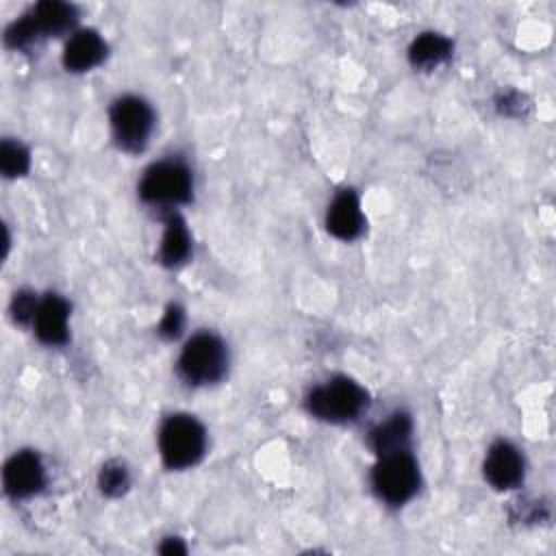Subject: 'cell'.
Returning <instances> with one entry per match:
<instances>
[{
	"label": "cell",
	"instance_id": "obj_1",
	"mask_svg": "<svg viewBox=\"0 0 556 556\" xmlns=\"http://www.w3.org/2000/svg\"><path fill=\"white\" fill-rule=\"evenodd\" d=\"M78 13L72 4L59 0H46L35 4L26 15L15 20L7 33V46L15 50H24L46 37H59L63 33L74 30Z\"/></svg>",
	"mask_w": 556,
	"mask_h": 556
},
{
	"label": "cell",
	"instance_id": "obj_2",
	"mask_svg": "<svg viewBox=\"0 0 556 556\" xmlns=\"http://www.w3.org/2000/svg\"><path fill=\"white\" fill-rule=\"evenodd\" d=\"M367 404V391L348 376H334L313 387L306 395L308 413L330 424H348L358 419Z\"/></svg>",
	"mask_w": 556,
	"mask_h": 556
},
{
	"label": "cell",
	"instance_id": "obj_3",
	"mask_svg": "<svg viewBox=\"0 0 556 556\" xmlns=\"http://www.w3.org/2000/svg\"><path fill=\"white\" fill-rule=\"evenodd\" d=\"M159 452L169 469L193 467L206 452L204 426L193 415H169L159 428Z\"/></svg>",
	"mask_w": 556,
	"mask_h": 556
},
{
	"label": "cell",
	"instance_id": "obj_4",
	"mask_svg": "<svg viewBox=\"0 0 556 556\" xmlns=\"http://www.w3.org/2000/svg\"><path fill=\"white\" fill-rule=\"evenodd\" d=\"M193 176L191 169L176 159L152 163L139 182V195L146 204L161 211H174V206L191 200Z\"/></svg>",
	"mask_w": 556,
	"mask_h": 556
},
{
	"label": "cell",
	"instance_id": "obj_5",
	"mask_svg": "<svg viewBox=\"0 0 556 556\" xmlns=\"http://www.w3.org/2000/svg\"><path fill=\"white\" fill-rule=\"evenodd\" d=\"M228 348L213 332L193 334L180 350L178 374L193 387L215 384L226 376Z\"/></svg>",
	"mask_w": 556,
	"mask_h": 556
},
{
	"label": "cell",
	"instance_id": "obj_6",
	"mask_svg": "<svg viewBox=\"0 0 556 556\" xmlns=\"http://www.w3.org/2000/svg\"><path fill=\"white\" fill-rule=\"evenodd\" d=\"M371 486L376 495L391 504H406L419 489V465L408 450L380 454L371 471Z\"/></svg>",
	"mask_w": 556,
	"mask_h": 556
},
{
	"label": "cell",
	"instance_id": "obj_7",
	"mask_svg": "<svg viewBox=\"0 0 556 556\" xmlns=\"http://www.w3.org/2000/svg\"><path fill=\"white\" fill-rule=\"evenodd\" d=\"M111 132L124 152H141L154 130V111L139 96H122L109 111Z\"/></svg>",
	"mask_w": 556,
	"mask_h": 556
},
{
	"label": "cell",
	"instance_id": "obj_8",
	"mask_svg": "<svg viewBox=\"0 0 556 556\" xmlns=\"http://www.w3.org/2000/svg\"><path fill=\"white\" fill-rule=\"evenodd\" d=\"M2 484L7 495L13 500L33 497L46 484V469L41 458L30 450L13 454L2 469Z\"/></svg>",
	"mask_w": 556,
	"mask_h": 556
},
{
	"label": "cell",
	"instance_id": "obj_9",
	"mask_svg": "<svg viewBox=\"0 0 556 556\" xmlns=\"http://www.w3.org/2000/svg\"><path fill=\"white\" fill-rule=\"evenodd\" d=\"M482 471L493 489L508 491L521 484L526 463L521 452L510 441H495L484 456Z\"/></svg>",
	"mask_w": 556,
	"mask_h": 556
},
{
	"label": "cell",
	"instance_id": "obj_10",
	"mask_svg": "<svg viewBox=\"0 0 556 556\" xmlns=\"http://www.w3.org/2000/svg\"><path fill=\"white\" fill-rule=\"evenodd\" d=\"M326 228L341 241H352L365 230L361 200L352 189H341L326 211Z\"/></svg>",
	"mask_w": 556,
	"mask_h": 556
},
{
	"label": "cell",
	"instance_id": "obj_11",
	"mask_svg": "<svg viewBox=\"0 0 556 556\" xmlns=\"http://www.w3.org/2000/svg\"><path fill=\"white\" fill-rule=\"evenodd\" d=\"M70 324V304L56 293H48L39 300V306L33 317V328L39 341L48 345H63L67 341Z\"/></svg>",
	"mask_w": 556,
	"mask_h": 556
},
{
	"label": "cell",
	"instance_id": "obj_12",
	"mask_svg": "<svg viewBox=\"0 0 556 556\" xmlns=\"http://www.w3.org/2000/svg\"><path fill=\"white\" fill-rule=\"evenodd\" d=\"M106 56V43L100 33L83 28L72 33L63 48V65L67 72H89Z\"/></svg>",
	"mask_w": 556,
	"mask_h": 556
},
{
	"label": "cell",
	"instance_id": "obj_13",
	"mask_svg": "<svg viewBox=\"0 0 556 556\" xmlns=\"http://www.w3.org/2000/svg\"><path fill=\"white\" fill-rule=\"evenodd\" d=\"M410 434H413L410 417L406 413L397 410V413L389 415L384 421H380L369 432V445L376 452V456L397 452V450H408Z\"/></svg>",
	"mask_w": 556,
	"mask_h": 556
},
{
	"label": "cell",
	"instance_id": "obj_14",
	"mask_svg": "<svg viewBox=\"0 0 556 556\" xmlns=\"http://www.w3.org/2000/svg\"><path fill=\"white\" fill-rule=\"evenodd\" d=\"M163 222H165V232L159 245V261L165 267L182 265L191 254V237H189L187 224L176 211H167Z\"/></svg>",
	"mask_w": 556,
	"mask_h": 556
},
{
	"label": "cell",
	"instance_id": "obj_15",
	"mask_svg": "<svg viewBox=\"0 0 556 556\" xmlns=\"http://www.w3.org/2000/svg\"><path fill=\"white\" fill-rule=\"evenodd\" d=\"M452 56V41L441 33H421L408 48V59L419 70H434Z\"/></svg>",
	"mask_w": 556,
	"mask_h": 556
},
{
	"label": "cell",
	"instance_id": "obj_16",
	"mask_svg": "<svg viewBox=\"0 0 556 556\" xmlns=\"http://www.w3.org/2000/svg\"><path fill=\"white\" fill-rule=\"evenodd\" d=\"M28 165H30L28 150L20 141L4 139L2 141V150H0L2 174L7 178H17V176H24L28 172Z\"/></svg>",
	"mask_w": 556,
	"mask_h": 556
},
{
	"label": "cell",
	"instance_id": "obj_17",
	"mask_svg": "<svg viewBox=\"0 0 556 556\" xmlns=\"http://www.w3.org/2000/svg\"><path fill=\"white\" fill-rule=\"evenodd\" d=\"M98 486L104 495L109 497H119L128 491L130 486V473L126 469L124 463L119 460H111L106 463L102 469H100V476H98Z\"/></svg>",
	"mask_w": 556,
	"mask_h": 556
},
{
	"label": "cell",
	"instance_id": "obj_18",
	"mask_svg": "<svg viewBox=\"0 0 556 556\" xmlns=\"http://www.w3.org/2000/svg\"><path fill=\"white\" fill-rule=\"evenodd\" d=\"M39 300L33 291H17L11 300V315L17 324H33Z\"/></svg>",
	"mask_w": 556,
	"mask_h": 556
},
{
	"label": "cell",
	"instance_id": "obj_19",
	"mask_svg": "<svg viewBox=\"0 0 556 556\" xmlns=\"http://www.w3.org/2000/svg\"><path fill=\"white\" fill-rule=\"evenodd\" d=\"M182 326H185V313L178 304H169L161 317V324H159V334L163 339H176L180 332H182Z\"/></svg>",
	"mask_w": 556,
	"mask_h": 556
},
{
	"label": "cell",
	"instance_id": "obj_20",
	"mask_svg": "<svg viewBox=\"0 0 556 556\" xmlns=\"http://www.w3.org/2000/svg\"><path fill=\"white\" fill-rule=\"evenodd\" d=\"M497 109L506 115H521L526 104H523V96L517 91H506L497 98Z\"/></svg>",
	"mask_w": 556,
	"mask_h": 556
},
{
	"label": "cell",
	"instance_id": "obj_21",
	"mask_svg": "<svg viewBox=\"0 0 556 556\" xmlns=\"http://www.w3.org/2000/svg\"><path fill=\"white\" fill-rule=\"evenodd\" d=\"M159 552H161V554H185V552H187V547L182 545V541H180V539L169 536V539H165V541L161 543Z\"/></svg>",
	"mask_w": 556,
	"mask_h": 556
}]
</instances>
